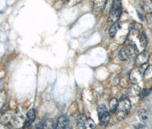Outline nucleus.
<instances>
[{
	"mask_svg": "<svg viewBox=\"0 0 152 129\" xmlns=\"http://www.w3.org/2000/svg\"><path fill=\"white\" fill-rule=\"evenodd\" d=\"M70 128V121L67 116L61 115L56 123V129H69Z\"/></svg>",
	"mask_w": 152,
	"mask_h": 129,
	"instance_id": "nucleus-7",
	"label": "nucleus"
},
{
	"mask_svg": "<svg viewBox=\"0 0 152 129\" xmlns=\"http://www.w3.org/2000/svg\"><path fill=\"white\" fill-rule=\"evenodd\" d=\"M137 52L138 49L134 43H130L128 46L122 48L120 50L119 58L122 61L128 60Z\"/></svg>",
	"mask_w": 152,
	"mask_h": 129,
	"instance_id": "nucleus-4",
	"label": "nucleus"
},
{
	"mask_svg": "<svg viewBox=\"0 0 152 129\" xmlns=\"http://www.w3.org/2000/svg\"><path fill=\"white\" fill-rule=\"evenodd\" d=\"M152 77V66L147 67L145 69L143 74V78L146 79H149Z\"/></svg>",
	"mask_w": 152,
	"mask_h": 129,
	"instance_id": "nucleus-19",
	"label": "nucleus"
},
{
	"mask_svg": "<svg viewBox=\"0 0 152 129\" xmlns=\"http://www.w3.org/2000/svg\"><path fill=\"white\" fill-rule=\"evenodd\" d=\"M140 43L141 46L145 48L146 45H147V38L146 37V35H145L144 33H142V35L141 36L140 38Z\"/></svg>",
	"mask_w": 152,
	"mask_h": 129,
	"instance_id": "nucleus-21",
	"label": "nucleus"
},
{
	"mask_svg": "<svg viewBox=\"0 0 152 129\" xmlns=\"http://www.w3.org/2000/svg\"><path fill=\"white\" fill-rule=\"evenodd\" d=\"M87 118L85 114L80 115L77 119V125L80 129H85L84 125Z\"/></svg>",
	"mask_w": 152,
	"mask_h": 129,
	"instance_id": "nucleus-14",
	"label": "nucleus"
},
{
	"mask_svg": "<svg viewBox=\"0 0 152 129\" xmlns=\"http://www.w3.org/2000/svg\"><path fill=\"white\" fill-rule=\"evenodd\" d=\"M122 4L121 0H113L109 12L108 21L110 23H115L121 15Z\"/></svg>",
	"mask_w": 152,
	"mask_h": 129,
	"instance_id": "nucleus-3",
	"label": "nucleus"
},
{
	"mask_svg": "<svg viewBox=\"0 0 152 129\" xmlns=\"http://www.w3.org/2000/svg\"><path fill=\"white\" fill-rule=\"evenodd\" d=\"M43 129H54L56 128V123L52 119H47L44 122L41 126Z\"/></svg>",
	"mask_w": 152,
	"mask_h": 129,
	"instance_id": "nucleus-15",
	"label": "nucleus"
},
{
	"mask_svg": "<svg viewBox=\"0 0 152 129\" xmlns=\"http://www.w3.org/2000/svg\"><path fill=\"white\" fill-rule=\"evenodd\" d=\"M149 94V91L147 90L144 89L143 91L140 92V99H142L144 98L145 97H147V95H148Z\"/></svg>",
	"mask_w": 152,
	"mask_h": 129,
	"instance_id": "nucleus-23",
	"label": "nucleus"
},
{
	"mask_svg": "<svg viewBox=\"0 0 152 129\" xmlns=\"http://www.w3.org/2000/svg\"><path fill=\"white\" fill-rule=\"evenodd\" d=\"M148 15L147 17V25L148 26L152 29V14H148Z\"/></svg>",
	"mask_w": 152,
	"mask_h": 129,
	"instance_id": "nucleus-22",
	"label": "nucleus"
},
{
	"mask_svg": "<svg viewBox=\"0 0 152 129\" xmlns=\"http://www.w3.org/2000/svg\"><path fill=\"white\" fill-rule=\"evenodd\" d=\"M107 0H94V8L97 11H100L104 9Z\"/></svg>",
	"mask_w": 152,
	"mask_h": 129,
	"instance_id": "nucleus-12",
	"label": "nucleus"
},
{
	"mask_svg": "<svg viewBox=\"0 0 152 129\" xmlns=\"http://www.w3.org/2000/svg\"><path fill=\"white\" fill-rule=\"evenodd\" d=\"M119 29H120V25L117 23H115L114 25H113L112 26V27L110 28V29L109 30L110 36L112 37V38L114 37Z\"/></svg>",
	"mask_w": 152,
	"mask_h": 129,
	"instance_id": "nucleus-17",
	"label": "nucleus"
},
{
	"mask_svg": "<svg viewBox=\"0 0 152 129\" xmlns=\"http://www.w3.org/2000/svg\"><path fill=\"white\" fill-rule=\"evenodd\" d=\"M137 14H138V17L140 18V20L141 21H143L144 20V18H143V16L141 14V13L140 12H138V10H137Z\"/></svg>",
	"mask_w": 152,
	"mask_h": 129,
	"instance_id": "nucleus-24",
	"label": "nucleus"
},
{
	"mask_svg": "<svg viewBox=\"0 0 152 129\" xmlns=\"http://www.w3.org/2000/svg\"><path fill=\"white\" fill-rule=\"evenodd\" d=\"M144 72L140 69H134L132 71L130 74V79L133 83H139L143 79Z\"/></svg>",
	"mask_w": 152,
	"mask_h": 129,
	"instance_id": "nucleus-6",
	"label": "nucleus"
},
{
	"mask_svg": "<svg viewBox=\"0 0 152 129\" xmlns=\"http://www.w3.org/2000/svg\"><path fill=\"white\" fill-rule=\"evenodd\" d=\"M141 8L147 14H152V0H142Z\"/></svg>",
	"mask_w": 152,
	"mask_h": 129,
	"instance_id": "nucleus-10",
	"label": "nucleus"
},
{
	"mask_svg": "<svg viewBox=\"0 0 152 129\" xmlns=\"http://www.w3.org/2000/svg\"><path fill=\"white\" fill-rule=\"evenodd\" d=\"M36 118V111L34 108L30 109L27 114H26V118L24 122L23 128H26L31 126L33 123V122L34 121Z\"/></svg>",
	"mask_w": 152,
	"mask_h": 129,
	"instance_id": "nucleus-8",
	"label": "nucleus"
},
{
	"mask_svg": "<svg viewBox=\"0 0 152 129\" xmlns=\"http://www.w3.org/2000/svg\"><path fill=\"white\" fill-rule=\"evenodd\" d=\"M131 108V103L128 97L122 95L120 99L116 109V117L119 121L125 119L129 113Z\"/></svg>",
	"mask_w": 152,
	"mask_h": 129,
	"instance_id": "nucleus-2",
	"label": "nucleus"
},
{
	"mask_svg": "<svg viewBox=\"0 0 152 129\" xmlns=\"http://www.w3.org/2000/svg\"><path fill=\"white\" fill-rule=\"evenodd\" d=\"M6 101L5 92L3 90H0V110L3 108Z\"/></svg>",
	"mask_w": 152,
	"mask_h": 129,
	"instance_id": "nucleus-20",
	"label": "nucleus"
},
{
	"mask_svg": "<svg viewBox=\"0 0 152 129\" xmlns=\"http://www.w3.org/2000/svg\"><path fill=\"white\" fill-rule=\"evenodd\" d=\"M23 119L22 118L20 117V115L17 114L15 111L13 110H8V111L5 112L3 114L1 118L0 122L1 123L8 128H17L18 126V123Z\"/></svg>",
	"mask_w": 152,
	"mask_h": 129,
	"instance_id": "nucleus-1",
	"label": "nucleus"
},
{
	"mask_svg": "<svg viewBox=\"0 0 152 129\" xmlns=\"http://www.w3.org/2000/svg\"><path fill=\"white\" fill-rule=\"evenodd\" d=\"M140 92H141L140 87L135 84L130 87L128 91V95L131 97H135L138 96L140 94Z\"/></svg>",
	"mask_w": 152,
	"mask_h": 129,
	"instance_id": "nucleus-13",
	"label": "nucleus"
},
{
	"mask_svg": "<svg viewBox=\"0 0 152 129\" xmlns=\"http://www.w3.org/2000/svg\"><path fill=\"white\" fill-rule=\"evenodd\" d=\"M96 126L95 122L91 118H87L84 125L85 129H94Z\"/></svg>",
	"mask_w": 152,
	"mask_h": 129,
	"instance_id": "nucleus-18",
	"label": "nucleus"
},
{
	"mask_svg": "<svg viewBox=\"0 0 152 129\" xmlns=\"http://www.w3.org/2000/svg\"><path fill=\"white\" fill-rule=\"evenodd\" d=\"M138 116L142 123H146L149 118V114L148 111L145 109H141L138 112Z\"/></svg>",
	"mask_w": 152,
	"mask_h": 129,
	"instance_id": "nucleus-11",
	"label": "nucleus"
},
{
	"mask_svg": "<svg viewBox=\"0 0 152 129\" xmlns=\"http://www.w3.org/2000/svg\"><path fill=\"white\" fill-rule=\"evenodd\" d=\"M99 122L101 126H106L110 119V114L108 112L107 107L101 105L97 108Z\"/></svg>",
	"mask_w": 152,
	"mask_h": 129,
	"instance_id": "nucleus-5",
	"label": "nucleus"
},
{
	"mask_svg": "<svg viewBox=\"0 0 152 129\" xmlns=\"http://www.w3.org/2000/svg\"><path fill=\"white\" fill-rule=\"evenodd\" d=\"M149 58V53L148 51H144L140 53L136 57V63L140 66H143L146 64Z\"/></svg>",
	"mask_w": 152,
	"mask_h": 129,
	"instance_id": "nucleus-9",
	"label": "nucleus"
},
{
	"mask_svg": "<svg viewBox=\"0 0 152 129\" xmlns=\"http://www.w3.org/2000/svg\"><path fill=\"white\" fill-rule=\"evenodd\" d=\"M119 101L115 98H113L110 101L109 107H110V112L111 113H114L116 111L117 107L118 106Z\"/></svg>",
	"mask_w": 152,
	"mask_h": 129,
	"instance_id": "nucleus-16",
	"label": "nucleus"
}]
</instances>
